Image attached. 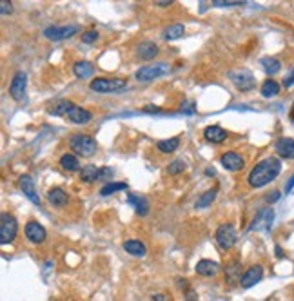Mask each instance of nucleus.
Instances as JSON below:
<instances>
[{
	"instance_id": "nucleus-1",
	"label": "nucleus",
	"mask_w": 294,
	"mask_h": 301,
	"mask_svg": "<svg viewBox=\"0 0 294 301\" xmlns=\"http://www.w3.org/2000/svg\"><path fill=\"white\" fill-rule=\"evenodd\" d=\"M280 173L281 161L278 158H274V156H269V158H265V160H262L260 163H256L252 167V171L247 176V181H249L251 187L260 189V187H265L267 183L274 181Z\"/></svg>"
},
{
	"instance_id": "nucleus-2",
	"label": "nucleus",
	"mask_w": 294,
	"mask_h": 301,
	"mask_svg": "<svg viewBox=\"0 0 294 301\" xmlns=\"http://www.w3.org/2000/svg\"><path fill=\"white\" fill-rule=\"evenodd\" d=\"M69 147L71 151L78 156H84V158H91L95 156L96 151H98V143L93 136L89 135H73L69 138Z\"/></svg>"
},
{
	"instance_id": "nucleus-3",
	"label": "nucleus",
	"mask_w": 294,
	"mask_h": 301,
	"mask_svg": "<svg viewBox=\"0 0 294 301\" xmlns=\"http://www.w3.org/2000/svg\"><path fill=\"white\" fill-rule=\"evenodd\" d=\"M127 87V80L124 78H95L91 82V89L95 93H118Z\"/></svg>"
},
{
	"instance_id": "nucleus-4",
	"label": "nucleus",
	"mask_w": 294,
	"mask_h": 301,
	"mask_svg": "<svg viewBox=\"0 0 294 301\" xmlns=\"http://www.w3.org/2000/svg\"><path fill=\"white\" fill-rule=\"evenodd\" d=\"M17 232H19L17 220L11 214L2 212V216H0V243L2 245L11 243L15 238H17Z\"/></svg>"
},
{
	"instance_id": "nucleus-5",
	"label": "nucleus",
	"mask_w": 294,
	"mask_h": 301,
	"mask_svg": "<svg viewBox=\"0 0 294 301\" xmlns=\"http://www.w3.org/2000/svg\"><path fill=\"white\" fill-rule=\"evenodd\" d=\"M171 71V67L167 64H162V62H156V64H151V65H144L140 69L134 73V78L138 80V82H151L154 78H160L164 75H167Z\"/></svg>"
},
{
	"instance_id": "nucleus-6",
	"label": "nucleus",
	"mask_w": 294,
	"mask_h": 301,
	"mask_svg": "<svg viewBox=\"0 0 294 301\" xmlns=\"http://www.w3.org/2000/svg\"><path fill=\"white\" fill-rule=\"evenodd\" d=\"M236 229L232 227V223H222L216 229V241L222 249H231L236 243Z\"/></svg>"
},
{
	"instance_id": "nucleus-7",
	"label": "nucleus",
	"mask_w": 294,
	"mask_h": 301,
	"mask_svg": "<svg viewBox=\"0 0 294 301\" xmlns=\"http://www.w3.org/2000/svg\"><path fill=\"white\" fill-rule=\"evenodd\" d=\"M26 85H27V75L24 71H19V73H15L13 80L9 83V95L13 100L17 102H22L24 100V96H26Z\"/></svg>"
},
{
	"instance_id": "nucleus-8",
	"label": "nucleus",
	"mask_w": 294,
	"mask_h": 301,
	"mask_svg": "<svg viewBox=\"0 0 294 301\" xmlns=\"http://www.w3.org/2000/svg\"><path fill=\"white\" fill-rule=\"evenodd\" d=\"M231 82L236 85L240 91H252L256 87V78L251 75L249 71H232L229 73Z\"/></svg>"
},
{
	"instance_id": "nucleus-9",
	"label": "nucleus",
	"mask_w": 294,
	"mask_h": 301,
	"mask_svg": "<svg viewBox=\"0 0 294 301\" xmlns=\"http://www.w3.org/2000/svg\"><path fill=\"white\" fill-rule=\"evenodd\" d=\"M78 26H49L44 29V37L49 40H65L77 35Z\"/></svg>"
},
{
	"instance_id": "nucleus-10",
	"label": "nucleus",
	"mask_w": 294,
	"mask_h": 301,
	"mask_svg": "<svg viewBox=\"0 0 294 301\" xmlns=\"http://www.w3.org/2000/svg\"><path fill=\"white\" fill-rule=\"evenodd\" d=\"M273 220H274V211L271 207H265L256 214V218L252 220L249 229L251 231H269L271 225H273Z\"/></svg>"
},
{
	"instance_id": "nucleus-11",
	"label": "nucleus",
	"mask_w": 294,
	"mask_h": 301,
	"mask_svg": "<svg viewBox=\"0 0 294 301\" xmlns=\"http://www.w3.org/2000/svg\"><path fill=\"white\" fill-rule=\"evenodd\" d=\"M19 187H20V191L24 192V196H26L27 200H31L35 205H40V196H39V192H37V189H35V181H33V178L29 174H22V176H20Z\"/></svg>"
},
{
	"instance_id": "nucleus-12",
	"label": "nucleus",
	"mask_w": 294,
	"mask_h": 301,
	"mask_svg": "<svg viewBox=\"0 0 294 301\" xmlns=\"http://www.w3.org/2000/svg\"><path fill=\"white\" fill-rule=\"evenodd\" d=\"M263 278V267L262 265H252L251 269H247L240 278V285L243 288L254 287L256 283H260V280Z\"/></svg>"
},
{
	"instance_id": "nucleus-13",
	"label": "nucleus",
	"mask_w": 294,
	"mask_h": 301,
	"mask_svg": "<svg viewBox=\"0 0 294 301\" xmlns=\"http://www.w3.org/2000/svg\"><path fill=\"white\" fill-rule=\"evenodd\" d=\"M220 161H222V165H224L227 171H232V173H236V171L243 169V165H245L243 156L242 154L234 153V151H227V153H224L222 154V158H220Z\"/></svg>"
},
{
	"instance_id": "nucleus-14",
	"label": "nucleus",
	"mask_w": 294,
	"mask_h": 301,
	"mask_svg": "<svg viewBox=\"0 0 294 301\" xmlns=\"http://www.w3.org/2000/svg\"><path fill=\"white\" fill-rule=\"evenodd\" d=\"M26 238L31 241V243L39 245L42 243L45 240V229L42 227V225L39 223V221H27L26 225Z\"/></svg>"
},
{
	"instance_id": "nucleus-15",
	"label": "nucleus",
	"mask_w": 294,
	"mask_h": 301,
	"mask_svg": "<svg viewBox=\"0 0 294 301\" xmlns=\"http://www.w3.org/2000/svg\"><path fill=\"white\" fill-rule=\"evenodd\" d=\"M67 120L73 123H77V125H85V123H89L91 120H93V115H91V111L84 109L80 105H75V107L67 113Z\"/></svg>"
},
{
	"instance_id": "nucleus-16",
	"label": "nucleus",
	"mask_w": 294,
	"mask_h": 301,
	"mask_svg": "<svg viewBox=\"0 0 294 301\" xmlns=\"http://www.w3.org/2000/svg\"><path fill=\"white\" fill-rule=\"evenodd\" d=\"M276 153L285 160H294V140L293 138H280L274 143Z\"/></svg>"
},
{
	"instance_id": "nucleus-17",
	"label": "nucleus",
	"mask_w": 294,
	"mask_h": 301,
	"mask_svg": "<svg viewBox=\"0 0 294 301\" xmlns=\"http://www.w3.org/2000/svg\"><path fill=\"white\" fill-rule=\"evenodd\" d=\"M204 136L205 140L211 141V143H222L227 138V131L220 125H209V127L204 129Z\"/></svg>"
},
{
	"instance_id": "nucleus-18",
	"label": "nucleus",
	"mask_w": 294,
	"mask_h": 301,
	"mask_svg": "<svg viewBox=\"0 0 294 301\" xmlns=\"http://www.w3.org/2000/svg\"><path fill=\"white\" fill-rule=\"evenodd\" d=\"M47 200H49V203H51L53 207H65L67 205V201H69V198H67V194H65L60 187H53V189H49L47 191Z\"/></svg>"
},
{
	"instance_id": "nucleus-19",
	"label": "nucleus",
	"mask_w": 294,
	"mask_h": 301,
	"mask_svg": "<svg viewBox=\"0 0 294 301\" xmlns=\"http://www.w3.org/2000/svg\"><path fill=\"white\" fill-rule=\"evenodd\" d=\"M73 73H75L77 78L85 80V78H91L95 75V65L91 64V62H87V60H80V62H77V64L73 65Z\"/></svg>"
},
{
	"instance_id": "nucleus-20",
	"label": "nucleus",
	"mask_w": 294,
	"mask_h": 301,
	"mask_svg": "<svg viewBox=\"0 0 294 301\" xmlns=\"http://www.w3.org/2000/svg\"><path fill=\"white\" fill-rule=\"evenodd\" d=\"M220 270V263L214 260H200L196 263V272L200 276H214Z\"/></svg>"
},
{
	"instance_id": "nucleus-21",
	"label": "nucleus",
	"mask_w": 294,
	"mask_h": 301,
	"mask_svg": "<svg viewBox=\"0 0 294 301\" xmlns=\"http://www.w3.org/2000/svg\"><path fill=\"white\" fill-rule=\"evenodd\" d=\"M136 55L142 58V60H153L156 55H158V45L153 44V42H142L136 47Z\"/></svg>"
},
{
	"instance_id": "nucleus-22",
	"label": "nucleus",
	"mask_w": 294,
	"mask_h": 301,
	"mask_svg": "<svg viewBox=\"0 0 294 301\" xmlns=\"http://www.w3.org/2000/svg\"><path fill=\"white\" fill-rule=\"evenodd\" d=\"M100 174H102V169H98L93 163L80 169V180H82L84 183H93L96 180H100Z\"/></svg>"
},
{
	"instance_id": "nucleus-23",
	"label": "nucleus",
	"mask_w": 294,
	"mask_h": 301,
	"mask_svg": "<svg viewBox=\"0 0 294 301\" xmlns=\"http://www.w3.org/2000/svg\"><path fill=\"white\" fill-rule=\"evenodd\" d=\"M60 167L62 169H65L67 173H75V171H80V161H78V158L75 156V154L71 153H65L60 156Z\"/></svg>"
},
{
	"instance_id": "nucleus-24",
	"label": "nucleus",
	"mask_w": 294,
	"mask_h": 301,
	"mask_svg": "<svg viewBox=\"0 0 294 301\" xmlns=\"http://www.w3.org/2000/svg\"><path fill=\"white\" fill-rule=\"evenodd\" d=\"M124 249L131 256H146V245L138 240H127L124 241Z\"/></svg>"
},
{
	"instance_id": "nucleus-25",
	"label": "nucleus",
	"mask_w": 294,
	"mask_h": 301,
	"mask_svg": "<svg viewBox=\"0 0 294 301\" xmlns=\"http://www.w3.org/2000/svg\"><path fill=\"white\" fill-rule=\"evenodd\" d=\"M260 93H262L263 98H273L280 93V83L273 80V78H267L265 82L262 83V87H260Z\"/></svg>"
},
{
	"instance_id": "nucleus-26",
	"label": "nucleus",
	"mask_w": 294,
	"mask_h": 301,
	"mask_svg": "<svg viewBox=\"0 0 294 301\" xmlns=\"http://www.w3.org/2000/svg\"><path fill=\"white\" fill-rule=\"evenodd\" d=\"M73 107H75V103L71 102V100H60V102L53 103V107H49V115L67 116V113H69Z\"/></svg>"
},
{
	"instance_id": "nucleus-27",
	"label": "nucleus",
	"mask_w": 294,
	"mask_h": 301,
	"mask_svg": "<svg viewBox=\"0 0 294 301\" xmlns=\"http://www.w3.org/2000/svg\"><path fill=\"white\" fill-rule=\"evenodd\" d=\"M127 201L134 207V209H136V212H138L140 216H146L147 212H149V203H147L146 198H142V196H134V194H129Z\"/></svg>"
},
{
	"instance_id": "nucleus-28",
	"label": "nucleus",
	"mask_w": 294,
	"mask_h": 301,
	"mask_svg": "<svg viewBox=\"0 0 294 301\" xmlns=\"http://www.w3.org/2000/svg\"><path fill=\"white\" fill-rule=\"evenodd\" d=\"M180 147V138L178 136H174V138H169V140H160L156 143V149L164 154H169V153H174L176 149Z\"/></svg>"
},
{
	"instance_id": "nucleus-29",
	"label": "nucleus",
	"mask_w": 294,
	"mask_h": 301,
	"mask_svg": "<svg viewBox=\"0 0 294 301\" xmlns=\"http://www.w3.org/2000/svg\"><path fill=\"white\" fill-rule=\"evenodd\" d=\"M184 33H186V26H184V24H171V26L164 31V39L166 40H178L184 37Z\"/></svg>"
},
{
	"instance_id": "nucleus-30",
	"label": "nucleus",
	"mask_w": 294,
	"mask_h": 301,
	"mask_svg": "<svg viewBox=\"0 0 294 301\" xmlns=\"http://www.w3.org/2000/svg\"><path fill=\"white\" fill-rule=\"evenodd\" d=\"M216 189H209V191H205L198 200H196V207L198 209H205V207L212 205V201L216 198Z\"/></svg>"
},
{
	"instance_id": "nucleus-31",
	"label": "nucleus",
	"mask_w": 294,
	"mask_h": 301,
	"mask_svg": "<svg viewBox=\"0 0 294 301\" xmlns=\"http://www.w3.org/2000/svg\"><path fill=\"white\" fill-rule=\"evenodd\" d=\"M262 67L267 75H276V73L281 69V64H280V60L267 57V58H262Z\"/></svg>"
},
{
	"instance_id": "nucleus-32",
	"label": "nucleus",
	"mask_w": 294,
	"mask_h": 301,
	"mask_svg": "<svg viewBox=\"0 0 294 301\" xmlns=\"http://www.w3.org/2000/svg\"><path fill=\"white\" fill-rule=\"evenodd\" d=\"M118 191H127V183L126 181H115V183H107V185L102 187L100 194L102 196H109V194H115Z\"/></svg>"
},
{
	"instance_id": "nucleus-33",
	"label": "nucleus",
	"mask_w": 294,
	"mask_h": 301,
	"mask_svg": "<svg viewBox=\"0 0 294 301\" xmlns=\"http://www.w3.org/2000/svg\"><path fill=\"white\" fill-rule=\"evenodd\" d=\"M187 169V163L184 160H174L169 163L167 167V173L171 174V176H176V174H182L184 171Z\"/></svg>"
},
{
	"instance_id": "nucleus-34",
	"label": "nucleus",
	"mask_w": 294,
	"mask_h": 301,
	"mask_svg": "<svg viewBox=\"0 0 294 301\" xmlns=\"http://www.w3.org/2000/svg\"><path fill=\"white\" fill-rule=\"evenodd\" d=\"M96 39H98V31H96V29H89V31H85L82 35V42H85V44H91V42H95Z\"/></svg>"
},
{
	"instance_id": "nucleus-35",
	"label": "nucleus",
	"mask_w": 294,
	"mask_h": 301,
	"mask_svg": "<svg viewBox=\"0 0 294 301\" xmlns=\"http://www.w3.org/2000/svg\"><path fill=\"white\" fill-rule=\"evenodd\" d=\"M240 4H243L242 0H229V2H227V0H214V2H212V6H216V7H229V6H240Z\"/></svg>"
},
{
	"instance_id": "nucleus-36",
	"label": "nucleus",
	"mask_w": 294,
	"mask_h": 301,
	"mask_svg": "<svg viewBox=\"0 0 294 301\" xmlns=\"http://www.w3.org/2000/svg\"><path fill=\"white\" fill-rule=\"evenodd\" d=\"M11 11H13V6H11L9 2H6V0H2V2H0V15H2V17H7Z\"/></svg>"
},
{
	"instance_id": "nucleus-37",
	"label": "nucleus",
	"mask_w": 294,
	"mask_h": 301,
	"mask_svg": "<svg viewBox=\"0 0 294 301\" xmlns=\"http://www.w3.org/2000/svg\"><path fill=\"white\" fill-rule=\"evenodd\" d=\"M283 85H285V87H293V85H294V69L289 73V77H285V80H283Z\"/></svg>"
},
{
	"instance_id": "nucleus-38",
	"label": "nucleus",
	"mask_w": 294,
	"mask_h": 301,
	"mask_svg": "<svg viewBox=\"0 0 294 301\" xmlns=\"http://www.w3.org/2000/svg\"><path fill=\"white\" fill-rule=\"evenodd\" d=\"M184 296H186L187 301H196V294H194V290H192L191 287H189L186 292H184Z\"/></svg>"
},
{
	"instance_id": "nucleus-39",
	"label": "nucleus",
	"mask_w": 294,
	"mask_h": 301,
	"mask_svg": "<svg viewBox=\"0 0 294 301\" xmlns=\"http://www.w3.org/2000/svg\"><path fill=\"white\" fill-rule=\"evenodd\" d=\"M153 301H171V300H169V296L164 294V292H156V294H153Z\"/></svg>"
},
{
	"instance_id": "nucleus-40",
	"label": "nucleus",
	"mask_w": 294,
	"mask_h": 301,
	"mask_svg": "<svg viewBox=\"0 0 294 301\" xmlns=\"http://www.w3.org/2000/svg\"><path fill=\"white\" fill-rule=\"evenodd\" d=\"M111 174H113V171H111L109 167H104V169H102V174H100V178H109Z\"/></svg>"
},
{
	"instance_id": "nucleus-41",
	"label": "nucleus",
	"mask_w": 294,
	"mask_h": 301,
	"mask_svg": "<svg viewBox=\"0 0 294 301\" xmlns=\"http://www.w3.org/2000/svg\"><path fill=\"white\" fill-rule=\"evenodd\" d=\"M182 111H184V113H194V105H192L191 102H187V105H184Z\"/></svg>"
},
{
	"instance_id": "nucleus-42",
	"label": "nucleus",
	"mask_w": 294,
	"mask_h": 301,
	"mask_svg": "<svg viewBox=\"0 0 294 301\" xmlns=\"http://www.w3.org/2000/svg\"><path fill=\"white\" fill-rule=\"evenodd\" d=\"M293 189H294V174H293V178H291V180L287 181V187H285V191L291 192Z\"/></svg>"
},
{
	"instance_id": "nucleus-43",
	"label": "nucleus",
	"mask_w": 294,
	"mask_h": 301,
	"mask_svg": "<svg viewBox=\"0 0 294 301\" xmlns=\"http://www.w3.org/2000/svg\"><path fill=\"white\" fill-rule=\"evenodd\" d=\"M278 198H280V192H274L273 196H269L267 201H269V203H274V201H276V200H278Z\"/></svg>"
},
{
	"instance_id": "nucleus-44",
	"label": "nucleus",
	"mask_w": 294,
	"mask_h": 301,
	"mask_svg": "<svg viewBox=\"0 0 294 301\" xmlns=\"http://www.w3.org/2000/svg\"><path fill=\"white\" fill-rule=\"evenodd\" d=\"M156 4H158L160 7H167V6H171V0H158Z\"/></svg>"
},
{
	"instance_id": "nucleus-45",
	"label": "nucleus",
	"mask_w": 294,
	"mask_h": 301,
	"mask_svg": "<svg viewBox=\"0 0 294 301\" xmlns=\"http://www.w3.org/2000/svg\"><path fill=\"white\" fill-rule=\"evenodd\" d=\"M146 111H151V113H160V109H158V107H153V105H147Z\"/></svg>"
},
{
	"instance_id": "nucleus-46",
	"label": "nucleus",
	"mask_w": 294,
	"mask_h": 301,
	"mask_svg": "<svg viewBox=\"0 0 294 301\" xmlns=\"http://www.w3.org/2000/svg\"><path fill=\"white\" fill-rule=\"evenodd\" d=\"M276 254H278V256H283V252H281V249H280V247H276Z\"/></svg>"
},
{
	"instance_id": "nucleus-47",
	"label": "nucleus",
	"mask_w": 294,
	"mask_h": 301,
	"mask_svg": "<svg viewBox=\"0 0 294 301\" xmlns=\"http://www.w3.org/2000/svg\"><path fill=\"white\" fill-rule=\"evenodd\" d=\"M291 120L294 122V105H293V111H291Z\"/></svg>"
}]
</instances>
